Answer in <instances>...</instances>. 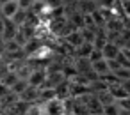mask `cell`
<instances>
[{
    "instance_id": "obj_1",
    "label": "cell",
    "mask_w": 130,
    "mask_h": 115,
    "mask_svg": "<svg viewBox=\"0 0 130 115\" xmlns=\"http://www.w3.org/2000/svg\"><path fill=\"white\" fill-rule=\"evenodd\" d=\"M20 9H22V7H20V4H18V0H4V2H2V18L13 20Z\"/></svg>"
},
{
    "instance_id": "obj_2",
    "label": "cell",
    "mask_w": 130,
    "mask_h": 115,
    "mask_svg": "<svg viewBox=\"0 0 130 115\" xmlns=\"http://www.w3.org/2000/svg\"><path fill=\"white\" fill-rule=\"evenodd\" d=\"M119 53H121V50H119L114 43H105L103 48H102V55H103V59H107V60H114V59H118Z\"/></svg>"
},
{
    "instance_id": "obj_3",
    "label": "cell",
    "mask_w": 130,
    "mask_h": 115,
    "mask_svg": "<svg viewBox=\"0 0 130 115\" xmlns=\"http://www.w3.org/2000/svg\"><path fill=\"white\" fill-rule=\"evenodd\" d=\"M91 67H93L98 74H107V73H110V67H109V60H107V59H100V60L91 62Z\"/></svg>"
},
{
    "instance_id": "obj_4",
    "label": "cell",
    "mask_w": 130,
    "mask_h": 115,
    "mask_svg": "<svg viewBox=\"0 0 130 115\" xmlns=\"http://www.w3.org/2000/svg\"><path fill=\"white\" fill-rule=\"evenodd\" d=\"M43 80H45V74L39 73V71H36V73L30 74V78H29V85H30V87H36V85H39Z\"/></svg>"
},
{
    "instance_id": "obj_5",
    "label": "cell",
    "mask_w": 130,
    "mask_h": 115,
    "mask_svg": "<svg viewBox=\"0 0 130 115\" xmlns=\"http://www.w3.org/2000/svg\"><path fill=\"white\" fill-rule=\"evenodd\" d=\"M114 74L121 80H130V67H118L114 71Z\"/></svg>"
},
{
    "instance_id": "obj_6",
    "label": "cell",
    "mask_w": 130,
    "mask_h": 115,
    "mask_svg": "<svg viewBox=\"0 0 130 115\" xmlns=\"http://www.w3.org/2000/svg\"><path fill=\"white\" fill-rule=\"evenodd\" d=\"M68 41H71V44H77V46H80L82 43H86V41H84V37H82V34H78V32L71 34V36L68 37Z\"/></svg>"
},
{
    "instance_id": "obj_7",
    "label": "cell",
    "mask_w": 130,
    "mask_h": 115,
    "mask_svg": "<svg viewBox=\"0 0 130 115\" xmlns=\"http://www.w3.org/2000/svg\"><path fill=\"white\" fill-rule=\"evenodd\" d=\"M27 115H45V111H43V106H30L29 110H27Z\"/></svg>"
},
{
    "instance_id": "obj_8",
    "label": "cell",
    "mask_w": 130,
    "mask_h": 115,
    "mask_svg": "<svg viewBox=\"0 0 130 115\" xmlns=\"http://www.w3.org/2000/svg\"><path fill=\"white\" fill-rule=\"evenodd\" d=\"M103 111H105V115H118V108L110 103V104H105L103 106Z\"/></svg>"
},
{
    "instance_id": "obj_9",
    "label": "cell",
    "mask_w": 130,
    "mask_h": 115,
    "mask_svg": "<svg viewBox=\"0 0 130 115\" xmlns=\"http://www.w3.org/2000/svg\"><path fill=\"white\" fill-rule=\"evenodd\" d=\"M27 87H29V85H25L23 81H18V83H14L13 90H14V92H23V90H27Z\"/></svg>"
},
{
    "instance_id": "obj_10",
    "label": "cell",
    "mask_w": 130,
    "mask_h": 115,
    "mask_svg": "<svg viewBox=\"0 0 130 115\" xmlns=\"http://www.w3.org/2000/svg\"><path fill=\"white\" fill-rule=\"evenodd\" d=\"M34 2H36V0H18V4H20L22 9H27V7L34 6Z\"/></svg>"
},
{
    "instance_id": "obj_11",
    "label": "cell",
    "mask_w": 130,
    "mask_h": 115,
    "mask_svg": "<svg viewBox=\"0 0 130 115\" xmlns=\"http://www.w3.org/2000/svg\"><path fill=\"white\" fill-rule=\"evenodd\" d=\"M121 55H123V57L130 62V50H126V48H125V50H121Z\"/></svg>"
},
{
    "instance_id": "obj_12",
    "label": "cell",
    "mask_w": 130,
    "mask_h": 115,
    "mask_svg": "<svg viewBox=\"0 0 130 115\" xmlns=\"http://www.w3.org/2000/svg\"><path fill=\"white\" fill-rule=\"evenodd\" d=\"M126 50H130V41H128V43H126Z\"/></svg>"
},
{
    "instance_id": "obj_13",
    "label": "cell",
    "mask_w": 130,
    "mask_h": 115,
    "mask_svg": "<svg viewBox=\"0 0 130 115\" xmlns=\"http://www.w3.org/2000/svg\"><path fill=\"white\" fill-rule=\"evenodd\" d=\"M91 2H96V0H91Z\"/></svg>"
}]
</instances>
